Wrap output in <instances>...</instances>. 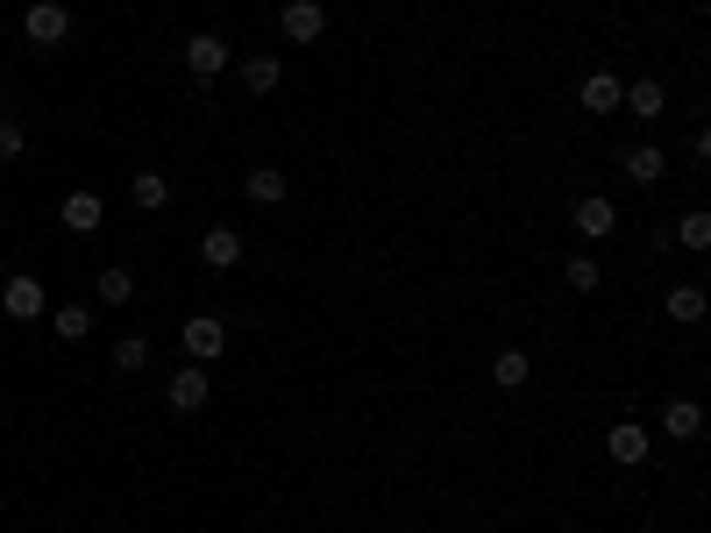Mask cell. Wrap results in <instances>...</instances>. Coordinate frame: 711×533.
<instances>
[{
  "instance_id": "24",
  "label": "cell",
  "mask_w": 711,
  "mask_h": 533,
  "mask_svg": "<svg viewBox=\"0 0 711 533\" xmlns=\"http://www.w3.org/2000/svg\"><path fill=\"white\" fill-rule=\"evenodd\" d=\"M22 149H29L22 121H14V114H0V164H14V157H22Z\"/></svg>"
},
{
  "instance_id": "15",
  "label": "cell",
  "mask_w": 711,
  "mask_h": 533,
  "mask_svg": "<svg viewBox=\"0 0 711 533\" xmlns=\"http://www.w3.org/2000/svg\"><path fill=\"white\" fill-rule=\"evenodd\" d=\"M577 100H584V114H619V100H626V86H619L612 71H591Z\"/></svg>"
},
{
  "instance_id": "5",
  "label": "cell",
  "mask_w": 711,
  "mask_h": 533,
  "mask_svg": "<svg viewBox=\"0 0 711 533\" xmlns=\"http://www.w3.org/2000/svg\"><path fill=\"white\" fill-rule=\"evenodd\" d=\"M278 29H285V43H321L327 36V8L321 0H285Z\"/></svg>"
},
{
  "instance_id": "13",
  "label": "cell",
  "mask_w": 711,
  "mask_h": 533,
  "mask_svg": "<svg viewBox=\"0 0 711 533\" xmlns=\"http://www.w3.org/2000/svg\"><path fill=\"white\" fill-rule=\"evenodd\" d=\"M662 434H669V441H698L704 434V406L698 399H669V406H662Z\"/></svg>"
},
{
  "instance_id": "19",
  "label": "cell",
  "mask_w": 711,
  "mask_h": 533,
  "mask_svg": "<svg viewBox=\"0 0 711 533\" xmlns=\"http://www.w3.org/2000/svg\"><path fill=\"white\" fill-rule=\"evenodd\" d=\"M51 334H57V342H86V334H93V307H57L51 313Z\"/></svg>"
},
{
  "instance_id": "22",
  "label": "cell",
  "mask_w": 711,
  "mask_h": 533,
  "mask_svg": "<svg viewBox=\"0 0 711 533\" xmlns=\"http://www.w3.org/2000/svg\"><path fill=\"white\" fill-rule=\"evenodd\" d=\"M143 363H149V342H143V334H121V342H114V370H121V377H135Z\"/></svg>"
},
{
  "instance_id": "17",
  "label": "cell",
  "mask_w": 711,
  "mask_h": 533,
  "mask_svg": "<svg viewBox=\"0 0 711 533\" xmlns=\"http://www.w3.org/2000/svg\"><path fill=\"white\" fill-rule=\"evenodd\" d=\"M526 377H534L526 348H498V356H491V385L498 391H526Z\"/></svg>"
},
{
  "instance_id": "14",
  "label": "cell",
  "mask_w": 711,
  "mask_h": 533,
  "mask_svg": "<svg viewBox=\"0 0 711 533\" xmlns=\"http://www.w3.org/2000/svg\"><path fill=\"white\" fill-rule=\"evenodd\" d=\"M619 107H626L633 121H662V114H669V93H662V79H633Z\"/></svg>"
},
{
  "instance_id": "9",
  "label": "cell",
  "mask_w": 711,
  "mask_h": 533,
  "mask_svg": "<svg viewBox=\"0 0 711 533\" xmlns=\"http://www.w3.org/2000/svg\"><path fill=\"white\" fill-rule=\"evenodd\" d=\"M619 164H626L633 186H662V178H669V149H662V143H633Z\"/></svg>"
},
{
  "instance_id": "23",
  "label": "cell",
  "mask_w": 711,
  "mask_h": 533,
  "mask_svg": "<svg viewBox=\"0 0 711 533\" xmlns=\"http://www.w3.org/2000/svg\"><path fill=\"white\" fill-rule=\"evenodd\" d=\"M129 299H135L129 270H100V307H129Z\"/></svg>"
},
{
  "instance_id": "8",
  "label": "cell",
  "mask_w": 711,
  "mask_h": 533,
  "mask_svg": "<svg viewBox=\"0 0 711 533\" xmlns=\"http://www.w3.org/2000/svg\"><path fill=\"white\" fill-rule=\"evenodd\" d=\"M0 313H8V320H43V285L29 278V270H22V278H8V285H0Z\"/></svg>"
},
{
  "instance_id": "6",
  "label": "cell",
  "mask_w": 711,
  "mask_h": 533,
  "mask_svg": "<svg viewBox=\"0 0 711 533\" xmlns=\"http://www.w3.org/2000/svg\"><path fill=\"white\" fill-rule=\"evenodd\" d=\"M577 235H584V242L619 235V207L604 200V192H584V200H577Z\"/></svg>"
},
{
  "instance_id": "3",
  "label": "cell",
  "mask_w": 711,
  "mask_h": 533,
  "mask_svg": "<svg viewBox=\"0 0 711 533\" xmlns=\"http://www.w3.org/2000/svg\"><path fill=\"white\" fill-rule=\"evenodd\" d=\"M22 36L36 43V51H57V43L71 36V14H65V0H36V8L22 14Z\"/></svg>"
},
{
  "instance_id": "16",
  "label": "cell",
  "mask_w": 711,
  "mask_h": 533,
  "mask_svg": "<svg viewBox=\"0 0 711 533\" xmlns=\"http://www.w3.org/2000/svg\"><path fill=\"white\" fill-rule=\"evenodd\" d=\"M242 192H249V200H256V207H278V200H285V192H292V178H285V171H278V164H256V171H249V178H242Z\"/></svg>"
},
{
  "instance_id": "20",
  "label": "cell",
  "mask_w": 711,
  "mask_h": 533,
  "mask_svg": "<svg viewBox=\"0 0 711 533\" xmlns=\"http://www.w3.org/2000/svg\"><path fill=\"white\" fill-rule=\"evenodd\" d=\"M129 200L135 207H164V200H171V178H164V171H135L129 178Z\"/></svg>"
},
{
  "instance_id": "10",
  "label": "cell",
  "mask_w": 711,
  "mask_h": 533,
  "mask_svg": "<svg viewBox=\"0 0 711 533\" xmlns=\"http://www.w3.org/2000/svg\"><path fill=\"white\" fill-rule=\"evenodd\" d=\"M57 221H65L71 235H100V221H108V207H100V192H65V207H57Z\"/></svg>"
},
{
  "instance_id": "1",
  "label": "cell",
  "mask_w": 711,
  "mask_h": 533,
  "mask_svg": "<svg viewBox=\"0 0 711 533\" xmlns=\"http://www.w3.org/2000/svg\"><path fill=\"white\" fill-rule=\"evenodd\" d=\"M178 342H186V363H221V348H229V320L221 313H192L186 327H178Z\"/></svg>"
},
{
  "instance_id": "4",
  "label": "cell",
  "mask_w": 711,
  "mask_h": 533,
  "mask_svg": "<svg viewBox=\"0 0 711 533\" xmlns=\"http://www.w3.org/2000/svg\"><path fill=\"white\" fill-rule=\"evenodd\" d=\"M186 71L200 86H214L221 71H229V36H214V29H200V36H186Z\"/></svg>"
},
{
  "instance_id": "12",
  "label": "cell",
  "mask_w": 711,
  "mask_h": 533,
  "mask_svg": "<svg viewBox=\"0 0 711 533\" xmlns=\"http://www.w3.org/2000/svg\"><path fill=\"white\" fill-rule=\"evenodd\" d=\"M604 448H612V463H626V469H633V463H647V448H655V441H647V426H641V420H619L612 434H604Z\"/></svg>"
},
{
  "instance_id": "2",
  "label": "cell",
  "mask_w": 711,
  "mask_h": 533,
  "mask_svg": "<svg viewBox=\"0 0 711 533\" xmlns=\"http://www.w3.org/2000/svg\"><path fill=\"white\" fill-rule=\"evenodd\" d=\"M164 399H171V413H200V406L214 399V377H207V363H178V370L164 377Z\"/></svg>"
},
{
  "instance_id": "18",
  "label": "cell",
  "mask_w": 711,
  "mask_h": 533,
  "mask_svg": "<svg viewBox=\"0 0 711 533\" xmlns=\"http://www.w3.org/2000/svg\"><path fill=\"white\" fill-rule=\"evenodd\" d=\"M669 320L676 327H698L704 320V285H669Z\"/></svg>"
},
{
  "instance_id": "7",
  "label": "cell",
  "mask_w": 711,
  "mask_h": 533,
  "mask_svg": "<svg viewBox=\"0 0 711 533\" xmlns=\"http://www.w3.org/2000/svg\"><path fill=\"white\" fill-rule=\"evenodd\" d=\"M200 264H207V270H235V264H242V235H235L229 221H214V227L200 235Z\"/></svg>"
},
{
  "instance_id": "21",
  "label": "cell",
  "mask_w": 711,
  "mask_h": 533,
  "mask_svg": "<svg viewBox=\"0 0 711 533\" xmlns=\"http://www.w3.org/2000/svg\"><path fill=\"white\" fill-rule=\"evenodd\" d=\"M563 278H569V292H598L604 264H598V256H569V264H563Z\"/></svg>"
},
{
  "instance_id": "11",
  "label": "cell",
  "mask_w": 711,
  "mask_h": 533,
  "mask_svg": "<svg viewBox=\"0 0 711 533\" xmlns=\"http://www.w3.org/2000/svg\"><path fill=\"white\" fill-rule=\"evenodd\" d=\"M278 86H285V65L270 51H249V57H242V93L264 100V93H278Z\"/></svg>"
},
{
  "instance_id": "25",
  "label": "cell",
  "mask_w": 711,
  "mask_h": 533,
  "mask_svg": "<svg viewBox=\"0 0 711 533\" xmlns=\"http://www.w3.org/2000/svg\"><path fill=\"white\" fill-rule=\"evenodd\" d=\"M676 242H684V249H704V242H711V221H704V213H684V221H676Z\"/></svg>"
}]
</instances>
